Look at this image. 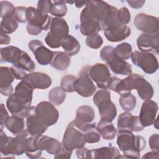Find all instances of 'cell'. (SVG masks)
<instances>
[{"mask_svg":"<svg viewBox=\"0 0 159 159\" xmlns=\"http://www.w3.org/2000/svg\"><path fill=\"white\" fill-rule=\"evenodd\" d=\"M66 98L65 91L61 86H56L52 89L48 93V99L56 106L61 104Z\"/></svg>","mask_w":159,"mask_h":159,"instance_id":"cell-35","label":"cell"},{"mask_svg":"<svg viewBox=\"0 0 159 159\" xmlns=\"http://www.w3.org/2000/svg\"><path fill=\"white\" fill-rule=\"evenodd\" d=\"M120 155L119 150L114 147H103L90 150V158L117 159Z\"/></svg>","mask_w":159,"mask_h":159,"instance_id":"cell-27","label":"cell"},{"mask_svg":"<svg viewBox=\"0 0 159 159\" xmlns=\"http://www.w3.org/2000/svg\"><path fill=\"white\" fill-rule=\"evenodd\" d=\"M102 38L98 34L90 35L86 39V45L87 47L93 49L99 48L102 45Z\"/></svg>","mask_w":159,"mask_h":159,"instance_id":"cell-44","label":"cell"},{"mask_svg":"<svg viewBox=\"0 0 159 159\" xmlns=\"http://www.w3.org/2000/svg\"><path fill=\"white\" fill-rule=\"evenodd\" d=\"M117 17L119 22L122 25L127 24L130 20V13L129 9L125 7H122L117 12Z\"/></svg>","mask_w":159,"mask_h":159,"instance_id":"cell-45","label":"cell"},{"mask_svg":"<svg viewBox=\"0 0 159 159\" xmlns=\"http://www.w3.org/2000/svg\"><path fill=\"white\" fill-rule=\"evenodd\" d=\"M1 119H0V126L1 129H3L4 126V123L6 119L9 117V114L5 108V106L4 104H1Z\"/></svg>","mask_w":159,"mask_h":159,"instance_id":"cell-52","label":"cell"},{"mask_svg":"<svg viewBox=\"0 0 159 159\" xmlns=\"http://www.w3.org/2000/svg\"><path fill=\"white\" fill-rule=\"evenodd\" d=\"M14 76L11 68L1 66L0 68V88L8 86L14 81Z\"/></svg>","mask_w":159,"mask_h":159,"instance_id":"cell-39","label":"cell"},{"mask_svg":"<svg viewBox=\"0 0 159 159\" xmlns=\"http://www.w3.org/2000/svg\"><path fill=\"white\" fill-rule=\"evenodd\" d=\"M28 47L40 65L45 66L51 63L53 57V52L45 47L41 41L32 40L29 42Z\"/></svg>","mask_w":159,"mask_h":159,"instance_id":"cell-14","label":"cell"},{"mask_svg":"<svg viewBox=\"0 0 159 159\" xmlns=\"http://www.w3.org/2000/svg\"><path fill=\"white\" fill-rule=\"evenodd\" d=\"M27 129H24L16 137H8L1 129L0 152L1 157L14 158L13 155H21L25 152V139L28 135Z\"/></svg>","mask_w":159,"mask_h":159,"instance_id":"cell-4","label":"cell"},{"mask_svg":"<svg viewBox=\"0 0 159 159\" xmlns=\"http://www.w3.org/2000/svg\"><path fill=\"white\" fill-rule=\"evenodd\" d=\"M117 125L119 130H129L132 132H140L144 128L139 116H134L130 112L121 113L118 117Z\"/></svg>","mask_w":159,"mask_h":159,"instance_id":"cell-18","label":"cell"},{"mask_svg":"<svg viewBox=\"0 0 159 159\" xmlns=\"http://www.w3.org/2000/svg\"><path fill=\"white\" fill-rule=\"evenodd\" d=\"M85 141L88 143H97L101 140V134L96 124L89 123L84 125L83 129Z\"/></svg>","mask_w":159,"mask_h":159,"instance_id":"cell-31","label":"cell"},{"mask_svg":"<svg viewBox=\"0 0 159 159\" xmlns=\"http://www.w3.org/2000/svg\"><path fill=\"white\" fill-rule=\"evenodd\" d=\"M138 48L143 52L158 53L159 40L158 34H145L139 35L137 40Z\"/></svg>","mask_w":159,"mask_h":159,"instance_id":"cell-19","label":"cell"},{"mask_svg":"<svg viewBox=\"0 0 159 159\" xmlns=\"http://www.w3.org/2000/svg\"><path fill=\"white\" fill-rule=\"evenodd\" d=\"M76 78L72 75H66L62 77L60 82L61 88L67 93L75 91L74 83Z\"/></svg>","mask_w":159,"mask_h":159,"instance_id":"cell-42","label":"cell"},{"mask_svg":"<svg viewBox=\"0 0 159 159\" xmlns=\"http://www.w3.org/2000/svg\"><path fill=\"white\" fill-rule=\"evenodd\" d=\"M22 80L27 81L34 89H45L49 88L52 83L51 78L43 72L28 73Z\"/></svg>","mask_w":159,"mask_h":159,"instance_id":"cell-22","label":"cell"},{"mask_svg":"<svg viewBox=\"0 0 159 159\" xmlns=\"http://www.w3.org/2000/svg\"><path fill=\"white\" fill-rule=\"evenodd\" d=\"M42 150L37 148L34 143V136L25 139V152L26 155L32 159H37L41 157Z\"/></svg>","mask_w":159,"mask_h":159,"instance_id":"cell-34","label":"cell"},{"mask_svg":"<svg viewBox=\"0 0 159 159\" xmlns=\"http://www.w3.org/2000/svg\"><path fill=\"white\" fill-rule=\"evenodd\" d=\"M130 58L132 63L147 74H153L158 69L157 58L152 53L135 50L132 53Z\"/></svg>","mask_w":159,"mask_h":159,"instance_id":"cell-8","label":"cell"},{"mask_svg":"<svg viewBox=\"0 0 159 159\" xmlns=\"http://www.w3.org/2000/svg\"><path fill=\"white\" fill-rule=\"evenodd\" d=\"M91 79L94 81L97 86L102 89H107L111 80V73L107 65L97 63L89 66L88 70Z\"/></svg>","mask_w":159,"mask_h":159,"instance_id":"cell-11","label":"cell"},{"mask_svg":"<svg viewBox=\"0 0 159 159\" xmlns=\"http://www.w3.org/2000/svg\"><path fill=\"white\" fill-rule=\"evenodd\" d=\"M76 155L78 158H90V150L83 147L77 148Z\"/></svg>","mask_w":159,"mask_h":159,"instance_id":"cell-51","label":"cell"},{"mask_svg":"<svg viewBox=\"0 0 159 159\" xmlns=\"http://www.w3.org/2000/svg\"><path fill=\"white\" fill-rule=\"evenodd\" d=\"M136 89L139 96L143 101L151 99L154 94V90L151 84L142 75L133 73L124 79H119L115 84L114 91L120 96L131 93L132 89Z\"/></svg>","mask_w":159,"mask_h":159,"instance_id":"cell-1","label":"cell"},{"mask_svg":"<svg viewBox=\"0 0 159 159\" xmlns=\"http://www.w3.org/2000/svg\"><path fill=\"white\" fill-rule=\"evenodd\" d=\"M127 2L129 4V5L134 8V9H139L140 7H142L145 2V1H143V0H127Z\"/></svg>","mask_w":159,"mask_h":159,"instance_id":"cell-53","label":"cell"},{"mask_svg":"<svg viewBox=\"0 0 159 159\" xmlns=\"http://www.w3.org/2000/svg\"><path fill=\"white\" fill-rule=\"evenodd\" d=\"M135 27L145 34H155L158 30V18L144 13L138 14L134 18Z\"/></svg>","mask_w":159,"mask_h":159,"instance_id":"cell-15","label":"cell"},{"mask_svg":"<svg viewBox=\"0 0 159 159\" xmlns=\"http://www.w3.org/2000/svg\"><path fill=\"white\" fill-rule=\"evenodd\" d=\"M1 17L2 19L12 17L14 16L16 7L12 3L7 1H2L0 3Z\"/></svg>","mask_w":159,"mask_h":159,"instance_id":"cell-43","label":"cell"},{"mask_svg":"<svg viewBox=\"0 0 159 159\" xmlns=\"http://www.w3.org/2000/svg\"><path fill=\"white\" fill-rule=\"evenodd\" d=\"M114 6L103 1H88L85 7L80 14V22L83 20H93L98 22L101 27V30L109 20Z\"/></svg>","mask_w":159,"mask_h":159,"instance_id":"cell-3","label":"cell"},{"mask_svg":"<svg viewBox=\"0 0 159 159\" xmlns=\"http://www.w3.org/2000/svg\"><path fill=\"white\" fill-rule=\"evenodd\" d=\"M119 102L124 111L125 112H130L135 107L137 100L135 96L132 93H130L127 95L120 96Z\"/></svg>","mask_w":159,"mask_h":159,"instance_id":"cell-37","label":"cell"},{"mask_svg":"<svg viewBox=\"0 0 159 159\" xmlns=\"http://www.w3.org/2000/svg\"><path fill=\"white\" fill-rule=\"evenodd\" d=\"M94 117L95 112L94 109L91 106L83 105L78 108L76 118L72 122L77 128L83 131L84 125L91 123Z\"/></svg>","mask_w":159,"mask_h":159,"instance_id":"cell-21","label":"cell"},{"mask_svg":"<svg viewBox=\"0 0 159 159\" xmlns=\"http://www.w3.org/2000/svg\"><path fill=\"white\" fill-rule=\"evenodd\" d=\"M69 27L66 21L61 17L52 19L50 31L47 33L45 42L52 48L61 47V42L63 37L68 35Z\"/></svg>","mask_w":159,"mask_h":159,"instance_id":"cell-6","label":"cell"},{"mask_svg":"<svg viewBox=\"0 0 159 159\" xmlns=\"http://www.w3.org/2000/svg\"><path fill=\"white\" fill-rule=\"evenodd\" d=\"M158 152L157 151H152L148 153H146L142 157V159H148V158H152V159H158Z\"/></svg>","mask_w":159,"mask_h":159,"instance_id":"cell-56","label":"cell"},{"mask_svg":"<svg viewBox=\"0 0 159 159\" xmlns=\"http://www.w3.org/2000/svg\"><path fill=\"white\" fill-rule=\"evenodd\" d=\"M97 127L100 132L101 136H102L104 140H112L117 134V130L112 122H107L101 120L98 122Z\"/></svg>","mask_w":159,"mask_h":159,"instance_id":"cell-32","label":"cell"},{"mask_svg":"<svg viewBox=\"0 0 159 159\" xmlns=\"http://www.w3.org/2000/svg\"><path fill=\"white\" fill-rule=\"evenodd\" d=\"M88 1H75V6L77 8H81L82 7L86 6Z\"/></svg>","mask_w":159,"mask_h":159,"instance_id":"cell-57","label":"cell"},{"mask_svg":"<svg viewBox=\"0 0 159 159\" xmlns=\"http://www.w3.org/2000/svg\"><path fill=\"white\" fill-rule=\"evenodd\" d=\"M22 50L15 46H7L0 50L1 62L11 63L12 65L17 63L21 59Z\"/></svg>","mask_w":159,"mask_h":159,"instance_id":"cell-26","label":"cell"},{"mask_svg":"<svg viewBox=\"0 0 159 159\" xmlns=\"http://www.w3.org/2000/svg\"><path fill=\"white\" fill-rule=\"evenodd\" d=\"M67 12V7L65 1H55L52 3L50 14L56 17L65 16Z\"/></svg>","mask_w":159,"mask_h":159,"instance_id":"cell-41","label":"cell"},{"mask_svg":"<svg viewBox=\"0 0 159 159\" xmlns=\"http://www.w3.org/2000/svg\"><path fill=\"white\" fill-rule=\"evenodd\" d=\"M130 29L126 25H118L104 30L107 40L111 42H120L130 35Z\"/></svg>","mask_w":159,"mask_h":159,"instance_id":"cell-23","label":"cell"},{"mask_svg":"<svg viewBox=\"0 0 159 159\" xmlns=\"http://www.w3.org/2000/svg\"><path fill=\"white\" fill-rule=\"evenodd\" d=\"M89 66V65H86L81 69L78 77L76 78L74 83L75 91L84 98L93 96L96 89L88 73Z\"/></svg>","mask_w":159,"mask_h":159,"instance_id":"cell-10","label":"cell"},{"mask_svg":"<svg viewBox=\"0 0 159 159\" xmlns=\"http://www.w3.org/2000/svg\"><path fill=\"white\" fill-rule=\"evenodd\" d=\"M149 146L152 150L158 152L159 149V135L157 134L152 135L148 140Z\"/></svg>","mask_w":159,"mask_h":159,"instance_id":"cell-49","label":"cell"},{"mask_svg":"<svg viewBox=\"0 0 159 159\" xmlns=\"http://www.w3.org/2000/svg\"><path fill=\"white\" fill-rule=\"evenodd\" d=\"M4 126L13 135H17L24 129V118L14 115L9 116L5 121Z\"/></svg>","mask_w":159,"mask_h":159,"instance_id":"cell-29","label":"cell"},{"mask_svg":"<svg viewBox=\"0 0 159 159\" xmlns=\"http://www.w3.org/2000/svg\"><path fill=\"white\" fill-rule=\"evenodd\" d=\"M61 47L65 53L69 57L76 55L80 50V43L78 40L71 35H67L63 37L61 42Z\"/></svg>","mask_w":159,"mask_h":159,"instance_id":"cell-28","label":"cell"},{"mask_svg":"<svg viewBox=\"0 0 159 159\" xmlns=\"http://www.w3.org/2000/svg\"><path fill=\"white\" fill-rule=\"evenodd\" d=\"M27 8L24 6H17L16 7L13 17L17 22L20 23H25L27 22L26 15Z\"/></svg>","mask_w":159,"mask_h":159,"instance_id":"cell-46","label":"cell"},{"mask_svg":"<svg viewBox=\"0 0 159 159\" xmlns=\"http://www.w3.org/2000/svg\"><path fill=\"white\" fill-rule=\"evenodd\" d=\"M27 130L32 136L42 135L48 129L39 117L36 114V107L30 106L26 112Z\"/></svg>","mask_w":159,"mask_h":159,"instance_id":"cell-13","label":"cell"},{"mask_svg":"<svg viewBox=\"0 0 159 159\" xmlns=\"http://www.w3.org/2000/svg\"><path fill=\"white\" fill-rule=\"evenodd\" d=\"M26 15L28 24L41 29L42 30H47L50 28L52 18L48 14H43L37 9L29 7L26 10Z\"/></svg>","mask_w":159,"mask_h":159,"instance_id":"cell-16","label":"cell"},{"mask_svg":"<svg viewBox=\"0 0 159 159\" xmlns=\"http://www.w3.org/2000/svg\"><path fill=\"white\" fill-rule=\"evenodd\" d=\"M34 143L38 149L45 150L50 155H55L62 146L57 139L43 135L34 136Z\"/></svg>","mask_w":159,"mask_h":159,"instance_id":"cell-20","label":"cell"},{"mask_svg":"<svg viewBox=\"0 0 159 159\" xmlns=\"http://www.w3.org/2000/svg\"><path fill=\"white\" fill-rule=\"evenodd\" d=\"M157 103L151 99L145 100L142 104L139 119L142 125L145 127L153 124L158 112Z\"/></svg>","mask_w":159,"mask_h":159,"instance_id":"cell-17","label":"cell"},{"mask_svg":"<svg viewBox=\"0 0 159 159\" xmlns=\"http://www.w3.org/2000/svg\"><path fill=\"white\" fill-rule=\"evenodd\" d=\"M11 42L10 37L2 32H0V43L1 45H8Z\"/></svg>","mask_w":159,"mask_h":159,"instance_id":"cell-55","label":"cell"},{"mask_svg":"<svg viewBox=\"0 0 159 159\" xmlns=\"http://www.w3.org/2000/svg\"><path fill=\"white\" fill-rule=\"evenodd\" d=\"M101 58L109 65L111 71L117 75L129 76L132 74V66L125 60L118 58L114 53V48L105 46L100 51Z\"/></svg>","mask_w":159,"mask_h":159,"instance_id":"cell-5","label":"cell"},{"mask_svg":"<svg viewBox=\"0 0 159 159\" xmlns=\"http://www.w3.org/2000/svg\"><path fill=\"white\" fill-rule=\"evenodd\" d=\"M14 66H17L27 72H32L35 68V64L34 61L32 60L31 57L24 51H22V57L19 61L13 65Z\"/></svg>","mask_w":159,"mask_h":159,"instance_id":"cell-38","label":"cell"},{"mask_svg":"<svg viewBox=\"0 0 159 159\" xmlns=\"http://www.w3.org/2000/svg\"><path fill=\"white\" fill-rule=\"evenodd\" d=\"M36 114L47 126L54 125L59 117V112L54 105L48 101H41L36 106Z\"/></svg>","mask_w":159,"mask_h":159,"instance_id":"cell-12","label":"cell"},{"mask_svg":"<svg viewBox=\"0 0 159 159\" xmlns=\"http://www.w3.org/2000/svg\"><path fill=\"white\" fill-rule=\"evenodd\" d=\"M86 143L83 131L77 128L73 122H71L64 133L61 142L62 146L68 150L73 151L74 149L84 147Z\"/></svg>","mask_w":159,"mask_h":159,"instance_id":"cell-9","label":"cell"},{"mask_svg":"<svg viewBox=\"0 0 159 159\" xmlns=\"http://www.w3.org/2000/svg\"><path fill=\"white\" fill-rule=\"evenodd\" d=\"M158 118H156V119H155V122H154V123H153V125H155V128L156 129H158V126H157V125H158Z\"/></svg>","mask_w":159,"mask_h":159,"instance_id":"cell-58","label":"cell"},{"mask_svg":"<svg viewBox=\"0 0 159 159\" xmlns=\"http://www.w3.org/2000/svg\"><path fill=\"white\" fill-rule=\"evenodd\" d=\"M17 27L18 22L14 17L4 18L1 22V32L4 34H12L16 31Z\"/></svg>","mask_w":159,"mask_h":159,"instance_id":"cell-40","label":"cell"},{"mask_svg":"<svg viewBox=\"0 0 159 159\" xmlns=\"http://www.w3.org/2000/svg\"><path fill=\"white\" fill-rule=\"evenodd\" d=\"M73 151L68 150L65 148L64 147L61 146V147L59 149V150L57 152L55 155H54L55 158H70L71 157Z\"/></svg>","mask_w":159,"mask_h":159,"instance_id":"cell-50","label":"cell"},{"mask_svg":"<svg viewBox=\"0 0 159 159\" xmlns=\"http://www.w3.org/2000/svg\"><path fill=\"white\" fill-rule=\"evenodd\" d=\"M6 107L12 115L25 118L27 111L30 106L18 99L13 93L8 96L6 101Z\"/></svg>","mask_w":159,"mask_h":159,"instance_id":"cell-25","label":"cell"},{"mask_svg":"<svg viewBox=\"0 0 159 159\" xmlns=\"http://www.w3.org/2000/svg\"><path fill=\"white\" fill-rule=\"evenodd\" d=\"M70 62V57L65 52H53V57L50 65L57 70L63 71L68 68Z\"/></svg>","mask_w":159,"mask_h":159,"instance_id":"cell-30","label":"cell"},{"mask_svg":"<svg viewBox=\"0 0 159 159\" xmlns=\"http://www.w3.org/2000/svg\"><path fill=\"white\" fill-rule=\"evenodd\" d=\"M11 70L14 78L18 80H22L28 74L27 73V71L17 66L13 65L11 67Z\"/></svg>","mask_w":159,"mask_h":159,"instance_id":"cell-48","label":"cell"},{"mask_svg":"<svg viewBox=\"0 0 159 159\" xmlns=\"http://www.w3.org/2000/svg\"><path fill=\"white\" fill-rule=\"evenodd\" d=\"M34 89L27 81L21 80L15 88L14 95L27 106H31Z\"/></svg>","mask_w":159,"mask_h":159,"instance_id":"cell-24","label":"cell"},{"mask_svg":"<svg viewBox=\"0 0 159 159\" xmlns=\"http://www.w3.org/2000/svg\"><path fill=\"white\" fill-rule=\"evenodd\" d=\"M93 102L98 107L101 120L112 122L117 116V109L111 100V94L108 91H101L93 97Z\"/></svg>","mask_w":159,"mask_h":159,"instance_id":"cell-7","label":"cell"},{"mask_svg":"<svg viewBox=\"0 0 159 159\" xmlns=\"http://www.w3.org/2000/svg\"><path fill=\"white\" fill-rule=\"evenodd\" d=\"M114 53L119 59L123 60H127L130 58L132 53V46L127 42L121 43L114 48Z\"/></svg>","mask_w":159,"mask_h":159,"instance_id":"cell-36","label":"cell"},{"mask_svg":"<svg viewBox=\"0 0 159 159\" xmlns=\"http://www.w3.org/2000/svg\"><path fill=\"white\" fill-rule=\"evenodd\" d=\"M80 30L83 35L89 36L92 34H98L101 30V27L97 22L93 20H83L81 21Z\"/></svg>","mask_w":159,"mask_h":159,"instance_id":"cell-33","label":"cell"},{"mask_svg":"<svg viewBox=\"0 0 159 159\" xmlns=\"http://www.w3.org/2000/svg\"><path fill=\"white\" fill-rule=\"evenodd\" d=\"M116 142L124 158L135 159L140 158V152L144 149L146 144L142 136L135 135L129 130H119Z\"/></svg>","mask_w":159,"mask_h":159,"instance_id":"cell-2","label":"cell"},{"mask_svg":"<svg viewBox=\"0 0 159 159\" xmlns=\"http://www.w3.org/2000/svg\"><path fill=\"white\" fill-rule=\"evenodd\" d=\"M13 91H14V89H13V87L11 84L8 86L0 88L1 93L3 96H11L12 94H13Z\"/></svg>","mask_w":159,"mask_h":159,"instance_id":"cell-54","label":"cell"},{"mask_svg":"<svg viewBox=\"0 0 159 159\" xmlns=\"http://www.w3.org/2000/svg\"><path fill=\"white\" fill-rule=\"evenodd\" d=\"M52 2L50 0H40L39 1L37 5V10L43 14H48L50 13Z\"/></svg>","mask_w":159,"mask_h":159,"instance_id":"cell-47","label":"cell"}]
</instances>
